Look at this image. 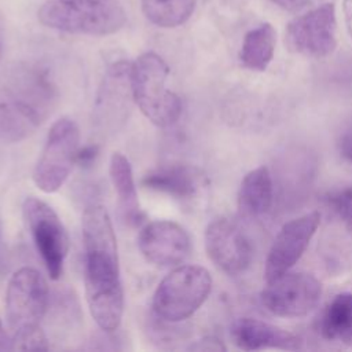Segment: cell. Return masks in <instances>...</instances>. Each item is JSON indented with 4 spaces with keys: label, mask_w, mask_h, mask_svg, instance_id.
Listing matches in <instances>:
<instances>
[{
    "label": "cell",
    "mask_w": 352,
    "mask_h": 352,
    "mask_svg": "<svg viewBox=\"0 0 352 352\" xmlns=\"http://www.w3.org/2000/svg\"><path fill=\"white\" fill-rule=\"evenodd\" d=\"M4 351H12V337L6 331L0 319V352Z\"/></svg>",
    "instance_id": "obj_28"
},
{
    "label": "cell",
    "mask_w": 352,
    "mask_h": 352,
    "mask_svg": "<svg viewBox=\"0 0 352 352\" xmlns=\"http://www.w3.org/2000/svg\"><path fill=\"white\" fill-rule=\"evenodd\" d=\"M197 0H142L144 16L160 28L183 25L194 12Z\"/></svg>",
    "instance_id": "obj_21"
},
{
    "label": "cell",
    "mask_w": 352,
    "mask_h": 352,
    "mask_svg": "<svg viewBox=\"0 0 352 352\" xmlns=\"http://www.w3.org/2000/svg\"><path fill=\"white\" fill-rule=\"evenodd\" d=\"M140 183L144 188L170 195L176 199H192L208 186V179L197 166L172 164L147 172Z\"/></svg>",
    "instance_id": "obj_16"
},
{
    "label": "cell",
    "mask_w": 352,
    "mask_h": 352,
    "mask_svg": "<svg viewBox=\"0 0 352 352\" xmlns=\"http://www.w3.org/2000/svg\"><path fill=\"white\" fill-rule=\"evenodd\" d=\"M230 337L242 351H260L268 348L297 351L302 346V341L298 336L253 318H239L235 320L231 326Z\"/></svg>",
    "instance_id": "obj_15"
},
{
    "label": "cell",
    "mask_w": 352,
    "mask_h": 352,
    "mask_svg": "<svg viewBox=\"0 0 352 352\" xmlns=\"http://www.w3.org/2000/svg\"><path fill=\"white\" fill-rule=\"evenodd\" d=\"M12 337V351H48L50 344L41 327L19 331Z\"/></svg>",
    "instance_id": "obj_22"
},
{
    "label": "cell",
    "mask_w": 352,
    "mask_h": 352,
    "mask_svg": "<svg viewBox=\"0 0 352 352\" xmlns=\"http://www.w3.org/2000/svg\"><path fill=\"white\" fill-rule=\"evenodd\" d=\"M271 1L287 11H297L308 3V0H271Z\"/></svg>",
    "instance_id": "obj_27"
},
{
    "label": "cell",
    "mask_w": 352,
    "mask_h": 352,
    "mask_svg": "<svg viewBox=\"0 0 352 352\" xmlns=\"http://www.w3.org/2000/svg\"><path fill=\"white\" fill-rule=\"evenodd\" d=\"M274 179L267 166H258L245 175L238 191V208L246 217L265 214L274 204Z\"/></svg>",
    "instance_id": "obj_18"
},
{
    "label": "cell",
    "mask_w": 352,
    "mask_h": 352,
    "mask_svg": "<svg viewBox=\"0 0 352 352\" xmlns=\"http://www.w3.org/2000/svg\"><path fill=\"white\" fill-rule=\"evenodd\" d=\"M99 155V146L98 144H87L82 148H78L76 164L81 168H91Z\"/></svg>",
    "instance_id": "obj_25"
},
{
    "label": "cell",
    "mask_w": 352,
    "mask_h": 352,
    "mask_svg": "<svg viewBox=\"0 0 352 352\" xmlns=\"http://www.w3.org/2000/svg\"><path fill=\"white\" fill-rule=\"evenodd\" d=\"M212 290V276L201 265H177L157 286L153 296L155 316L177 323L192 316Z\"/></svg>",
    "instance_id": "obj_4"
},
{
    "label": "cell",
    "mask_w": 352,
    "mask_h": 352,
    "mask_svg": "<svg viewBox=\"0 0 352 352\" xmlns=\"http://www.w3.org/2000/svg\"><path fill=\"white\" fill-rule=\"evenodd\" d=\"M51 98L50 87L37 80L29 88L15 92H0V139L19 142L40 125L44 109Z\"/></svg>",
    "instance_id": "obj_8"
},
{
    "label": "cell",
    "mask_w": 352,
    "mask_h": 352,
    "mask_svg": "<svg viewBox=\"0 0 352 352\" xmlns=\"http://www.w3.org/2000/svg\"><path fill=\"white\" fill-rule=\"evenodd\" d=\"M50 307V290L43 275L32 268L16 270L6 290V319L12 334L41 327Z\"/></svg>",
    "instance_id": "obj_6"
},
{
    "label": "cell",
    "mask_w": 352,
    "mask_h": 352,
    "mask_svg": "<svg viewBox=\"0 0 352 352\" xmlns=\"http://www.w3.org/2000/svg\"><path fill=\"white\" fill-rule=\"evenodd\" d=\"M80 148V129L67 117L52 124L33 170L34 184L44 192L58 191L67 180Z\"/></svg>",
    "instance_id": "obj_5"
},
{
    "label": "cell",
    "mask_w": 352,
    "mask_h": 352,
    "mask_svg": "<svg viewBox=\"0 0 352 352\" xmlns=\"http://www.w3.org/2000/svg\"><path fill=\"white\" fill-rule=\"evenodd\" d=\"M132 62L117 60L106 69L95 98L94 121L102 133L117 132L132 109Z\"/></svg>",
    "instance_id": "obj_9"
},
{
    "label": "cell",
    "mask_w": 352,
    "mask_h": 352,
    "mask_svg": "<svg viewBox=\"0 0 352 352\" xmlns=\"http://www.w3.org/2000/svg\"><path fill=\"white\" fill-rule=\"evenodd\" d=\"M109 175L117 194L122 219L129 226H139L144 220V213L139 205L133 170L129 160L121 153H113L110 157Z\"/></svg>",
    "instance_id": "obj_17"
},
{
    "label": "cell",
    "mask_w": 352,
    "mask_h": 352,
    "mask_svg": "<svg viewBox=\"0 0 352 352\" xmlns=\"http://www.w3.org/2000/svg\"><path fill=\"white\" fill-rule=\"evenodd\" d=\"M276 32L270 23H263L249 30L242 41L241 63L254 72H264L271 63L275 52Z\"/></svg>",
    "instance_id": "obj_20"
},
{
    "label": "cell",
    "mask_w": 352,
    "mask_h": 352,
    "mask_svg": "<svg viewBox=\"0 0 352 352\" xmlns=\"http://www.w3.org/2000/svg\"><path fill=\"white\" fill-rule=\"evenodd\" d=\"M319 224L320 214L309 212L282 226L265 260L264 279L267 283L290 271L308 248Z\"/></svg>",
    "instance_id": "obj_12"
},
{
    "label": "cell",
    "mask_w": 352,
    "mask_h": 352,
    "mask_svg": "<svg viewBox=\"0 0 352 352\" xmlns=\"http://www.w3.org/2000/svg\"><path fill=\"white\" fill-rule=\"evenodd\" d=\"M336 8L333 3H326L293 19L286 28L285 40L296 54L324 58L336 50Z\"/></svg>",
    "instance_id": "obj_10"
},
{
    "label": "cell",
    "mask_w": 352,
    "mask_h": 352,
    "mask_svg": "<svg viewBox=\"0 0 352 352\" xmlns=\"http://www.w3.org/2000/svg\"><path fill=\"white\" fill-rule=\"evenodd\" d=\"M169 67L155 52H144L132 62L133 99L143 116L160 128L173 125L182 113L180 98L166 88Z\"/></svg>",
    "instance_id": "obj_3"
},
{
    "label": "cell",
    "mask_w": 352,
    "mask_h": 352,
    "mask_svg": "<svg viewBox=\"0 0 352 352\" xmlns=\"http://www.w3.org/2000/svg\"><path fill=\"white\" fill-rule=\"evenodd\" d=\"M340 154L349 162H352V120L342 129L338 139Z\"/></svg>",
    "instance_id": "obj_26"
},
{
    "label": "cell",
    "mask_w": 352,
    "mask_h": 352,
    "mask_svg": "<svg viewBox=\"0 0 352 352\" xmlns=\"http://www.w3.org/2000/svg\"><path fill=\"white\" fill-rule=\"evenodd\" d=\"M318 331L329 341L352 346V294L340 293L323 309Z\"/></svg>",
    "instance_id": "obj_19"
},
{
    "label": "cell",
    "mask_w": 352,
    "mask_h": 352,
    "mask_svg": "<svg viewBox=\"0 0 352 352\" xmlns=\"http://www.w3.org/2000/svg\"><path fill=\"white\" fill-rule=\"evenodd\" d=\"M38 21L51 29L88 36H109L126 22L120 0H47L37 11Z\"/></svg>",
    "instance_id": "obj_2"
},
{
    "label": "cell",
    "mask_w": 352,
    "mask_h": 352,
    "mask_svg": "<svg viewBox=\"0 0 352 352\" xmlns=\"http://www.w3.org/2000/svg\"><path fill=\"white\" fill-rule=\"evenodd\" d=\"M322 296L320 282L308 272H286L267 283L261 304L276 316L298 318L309 314Z\"/></svg>",
    "instance_id": "obj_11"
},
{
    "label": "cell",
    "mask_w": 352,
    "mask_h": 352,
    "mask_svg": "<svg viewBox=\"0 0 352 352\" xmlns=\"http://www.w3.org/2000/svg\"><path fill=\"white\" fill-rule=\"evenodd\" d=\"M205 249L210 261L228 275H239L252 263L253 250L243 231L231 220H212L205 231Z\"/></svg>",
    "instance_id": "obj_13"
},
{
    "label": "cell",
    "mask_w": 352,
    "mask_h": 352,
    "mask_svg": "<svg viewBox=\"0 0 352 352\" xmlns=\"http://www.w3.org/2000/svg\"><path fill=\"white\" fill-rule=\"evenodd\" d=\"M84 283L91 316L100 330L116 331L124 314L117 239L104 206L91 204L84 209Z\"/></svg>",
    "instance_id": "obj_1"
},
{
    "label": "cell",
    "mask_w": 352,
    "mask_h": 352,
    "mask_svg": "<svg viewBox=\"0 0 352 352\" xmlns=\"http://www.w3.org/2000/svg\"><path fill=\"white\" fill-rule=\"evenodd\" d=\"M342 12H344L346 30L349 33V37L352 38V0H344L342 1Z\"/></svg>",
    "instance_id": "obj_29"
},
{
    "label": "cell",
    "mask_w": 352,
    "mask_h": 352,
    "mask_svg": "<svg viewBox=\"0 0 352 352\" xmlns=\"http://www.w3.org/2000/svg\"><path fill=\"white\" fill-rule=\"evenodd\" d=\"M23 219L47 272L58 279L69 252V235L56 212L44 201L28 197L22 205Z\"/></svg>",
    "instance_id": "obj_7"
},
{
    "label": "cell",
    "mask_w": 352,
    "mask_h": 352,
    "mask_svg": "<svg viewBox=\"0 0 352 352\" xmlns=\"http://www.w3.org/2000/svg\"><path fill=\"white\" fill-rule=\"evenodd\" d=\"M188 351H204V352H217V351H226V345L216 337L208 336L201 340L194 341L188 348Z\"/></svg>",
    "instance_id": "obj_24"
},
{
    "label": "cell",
    "mask_w": 352,
    "mask_h": 352,
    "mask_svg": "<svg viewBox=\"0 0 352 352\" xmlns=\"http://www.w3.org/2000/svg\"><path fill=\"white\" fill-rule=\"evenodd\" d=\"M138 246L144 258L161 268L177 267L191 252L188 232L170 220L146 223L138 235Z\"/></svg>",
    "instance_id": "obj_14"
},
{
    "label": "cell",
    "mask_w": 352,
    "mask_h": 352,
    "mask_svg": "<svg viewBox=\"0 0 352 352\" xmlns=\"http://www.w3.org/2000/svg\"><path fill=\"white\" fill-rule=\"evenodd\" d=\"M327 202L341 220L352 226V186L329 194Z\"/></svg>",
    "instance_id": "obj_23"
}]
</instances>
